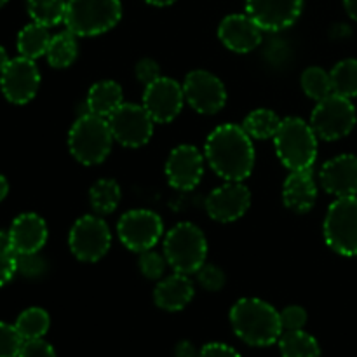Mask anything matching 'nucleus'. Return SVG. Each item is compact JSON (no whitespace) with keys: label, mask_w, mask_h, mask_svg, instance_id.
Wrapping results in <instances>:
<instances>
[{"label":"nucleus","mask_w":357,"mask_h":357,"mask_svg":"<svg viewBox=\"0 0 357 357\" xmlns=\"http://www.w3.org/2000/svg\"><path fill=\"white\" fill-rule=\"evenodd\" d=\"M204 157L209 167L225 181H244L255 167L253 138L243 126L222 124L209 132Z\"/></svg>","instance_id":"f257e3e1"},{"label":"nucleus","mask_w":357,"mask_h":357,"mask_svg":"<svg viewBox=\"0 0 357 357\" xmlns=\"http://www.w3.org/2000/svg\"><path fill=\"white\" fill-rule=\"evenodd\" d=\"M230 324L237 337L253 347H268L282 335L281 316L260 298H241L230 309Z\"/></svg>","instance_id":"f03ea898"},{"label":"nucleus","mask_w":357,"mask_h":357,"mask_svg":"<svg viewBox=\"0 0 357 357\" xmlns=\"http://www.w3.org/2000/svg\"><path fill=\"white\" fill-rule=\"evenodd\" d=\"M278 159L289 171L312 169L317 159V136L312 126L300 117H286L281 121L274 138Z\"/></svg>","instance_id":"7ed1b4c3"},{"label":"nucleus","mask_w":357,"mask_h":357,"mask_svg":"<svg viewBox=\"0 0 357 357\" xmlns=\"http://www.w3.org/2000/svg\"><path fill=\"white\" fill-rule=\"evenodd\" d=\"M110 126L105 117L94 115L91 112L80 115L68 132V149L77 162L84 166L101 164L112 152Z\"/></svg>","instance_id":"20e7f679"},{"label":"nucleus","mask_w":357,"mask_h":357,"mask_svg":"<svg viewBox=\"0 0 357 357\" xmlns=\"http://www.w3.org/2000/svg\"><path fill=\"white\" fill-rule=\"evenodd\" d=\"M121 17V0H66L63 23L77 37H96L110 31Z\"/></svg>","instance_id":"39448f33"},{"label":"nucleus","mask_w":357,"mask_h":357,"mask_svg":"<svg viewBox=\"0 0 357 357\" xmlns=\"http://www.w3.org/2000/svg\"><path fill=\"white\" fill-rule=\"evenodd\" d=\"M167 265L180 274H195L208 257V241L194 223H178L164 237Z\"/></svg>","instance_id":"423d86ee"},{"label":"nucleus","mask_w":357,"mask_h":357,"mask_svg":"<svg viewBox=\"0 0 357 357\" xmlns=\"http://www.w3.org/2000/svg\"><path fill=\"white\" fill-rule=\"evenodd\" d=\"M356 107L349 98L331 93L324 100L317 101L310 115V126L319 139L337 142L345 138L356 128Z\"/></svg>","instance_id":"0eeeda50"},{"label":"nucleus","mask_w":357,"mask_h":357,"mask_svg":"<svg viewBox=\"0 0 357 357\" xmlns=\"http://www.w3.org/2000/svg\"><path fill=\"white\" fill-rule=\"evenodd\" d=\"M324 241L342 257H357V195L338 197L324 218Z\"/></svg>","instance_id":"6e6552de"},{"label":"nucleus","mask_w":357,"mask_h":357,"mask_svg":"<svg viewBox=\"0 0 357 357\" xmlns=\"http://www.w3.org/2000/svg\"><path fill=\"white\" fill-rule=\"evenodd\" d=\"M68 246L79 261H100L112 246L110 227L96 215L82 216L70 229Z\"/></svg>","instance_id":"1a4fd4ad"},{"label":"nucleus","mask_w":357,"mask_h":357,"mask_svg":"<svg viewBox=\"0 0 357 357\" xmlns=\"http://www.w3.org/2000/svg\"><path fill=\"white\" fill-rule=\"evenodd\" d=\"M121 243L135 253L153 250L164 234V223L157 213L150 209H131L124 213L117 223Z\"/></svg>","instance_id":"9d476101"},{"label":"nucleus","mask_w":357,"mask_h":357,"mask_svg":"<svg viewBox=\"0 0 357 357\" xmlns=\"http://www.w3.org/2000/svg\"><path fill=\"white\" fill-rule=\"evenodd\" d=\"M107 121L115 142L128 149L146 145L152 138L155 124L145 107L136 103H122Z\"/></svg>","instance_id":"9b49d317"},{"label":"nucleus","mask_w":357,"mask_h":357,"mask_svg":"<svg viewBox=\"0 0 357 357\" xmlns=\"http://www.w3.org/2000/svg\"><path fill=\"white\" fill-rule=\"evenodd\" d=\"M185 101L197 114L215 115L225 107L227 89L222 80L206 70H194L183 80Z\"/></svg>","instance_id":"f8f14e48"},{"label":"nucleus","mask_w":357,"mask_h":357,"mask_svg":"<svg viewBox=\"0 0 357 357\" xmlns=\"http://www.w3.org/2000/svg\"><path fill=\"white\" fill-rule=\"evenodd\" d=\"M40 87V72L33 59L20 56L7 63L0 73V89L3 96L14 105H26Z\"/></svg>","instance_id":"ddd939ff"},{"label":"nucleus","mask_w":357,"mask_h":357,"mask_svg":"<svg viewBox=\"0 0 357 357\" xmlns=\"http://www.w3.org/2000/svg\"><path fill=\"white\" fill-rule=\"evenodd\" d=\"M185 103L183 86L169 77H159L152 84L145 86L143 107L157 124L173 122L180 115Z\"/></svg>","instance_id":"4468645a"},{"label":"nucleus","mask_w":357,"mask_h":357,"mask_svg":"<svg viewBox=\"0 0 357 357\" xmlns=\"http://www.w3.org/2000/svg\"><path fill=\"white\" fill-rule=\"evenodd\" d=\"M251 206V192L243 181H225L206 199L209 218L218 223L237 222Z\"/></svg>","instance_id":"2eb2a0df"},{"label":"nucleus","mask_w":357,"mask_h":357,"mask_svg":"<svg viewBox=\"0 0 357 357\" xmlns=\"http://www.w3.org/2000/svg\"><path fill=\"white\" fill-rule=\"evenodd\" d=\"M166 178L176 190H194L204 174V157L195 146L180 145L171 150L166 160Z\"/></svg>","instance_id":"dca6fc26"},{"label":"nucleus","mask_w":357,"mask_h":357,"mask_svg":"<svg viewBox=\"0 0 357 357\" xmlns=\"http://www.w3.org/2000/svg\"><path fill=\"white\" fill-rule=\"evenodd\" d=\"M303 0H246V14L264 31L293 26L302 14Z\"/></svg>","instance_id":"f3484780"},{"label":"nucleus","mask_w":357,"mask_h":357,"mask_svg":"<svg viewBox=\"0 0 357 357\" xmlns=\"http://www.w3.org/2000/svg\"><path fill=\"white\" fill-rule=\"evenodd\" d=\"M319 183L335 197L357 195V155L344 153L326 160L319 171Z\"/></svg>","instance_id":"a211bd4d"},{"label":"nucleus","mask_w":357,"mask_h":357,"mask_svg":"<svg viewBox=\"0 0 357 357\" xmlns=\"http://www.w3.org/2000/svg\"><path fill=\"white\" fill-rule=\"evenodd\" d=\"M261 28L248 14H230L218 26V38L237 54L255 51L261 44Z\"/></svg>","instance_id":"6ab92c4d"},{"label":"nucleus","mask_w":357,"mask_h":357,"mask_svg":"<svg viewBox=\"0 0 357 357\" xmlns=\"http://www.w3.org/2000/svg\"><path fill=\"white\" fill-rule=\"evenodd\" d=\"M7 236L16 255L40 253L47 243V225L42 216L35 213H23L14 220Z\"/></svg>","instance_id":"aec40b11"},{"label":"nucleus","mask_w":357,"mask_h":357,"mask_svg":"<svg viewBox=\"0 0 357 357\" xmlns=\"http://www.w3.org/2000/svg\"><path fill=\"white\" fill-rule=\"evenodd\" d=\"M317 185L309 171H291L282 185V202L293 213H309L316 206Z\"/></svg>","instance_id":"412c9836"},{"label":"nucleus","mask_w":357,"mask_h":357,"mask_svg":"<svg viewBox=\"0 0 357 357\" xmlns=\"http://www.w3.org/2000/svg\"><path fill=\"white\" fill-rule=\"evenodd\" d=\"M194 298V284L187 274H174L162 278L153 289V302L166 312L183 310Z\"/></svg>","instance_id":"4be33fe9"},{"label":"nucleus","mask_w":357,"mask_h":357,"mask_svg":"<svg viewBox=\"0 0 357 357\" xmlns=\"http://www.w3.org/2000/svg\"><path fill=\"white\" fill-rule=\"evenodd\" d=\"M122 103H124L122 87L115 80H101V82L91 86L89 93H87L86 108L91 114L108 119Z\"/></svg>","instance_id":"5701e85b"},{"label":"nucleus","mask_w":357,"mask_h":357,"mask_svg":"<svg viewBox=\"0 0 357 357\" xmlns=\"http://www.w3.org/2000/svg\"><path fill=\"white\" fill-rule=\"evenodd\" d=\"M49 42H51L49 28L44 24L30 23L17 33V51L23 58L35 61L40 56H45Z\"/></svg>","instance_id":"b1692460"},{"label":"nucleus","mask_w":357,"mask_h":357,"mask_svg":"<svg viewBox=\"0 0 357 357\" xmlns=\"http://www.w3.org/2000/svg\"><path fill=\"white\" fill-rule=\"evenodd\" d=\"M77 54H79L77 35L66 30L51 37L45 58H47V63L52 68H68L77 59Z\"/></svg>","instance_id":"393cba45"},{"label":"nucleus","mask_w":357,"mask_h":357,"mask_svg":"<svg viewBox=\"0 0 357 357\" xmlns=\"http://www.w3.org/2000/svg\"><path fill=\"white\" fill-rule=\"evenodd\" d=\"M121 187H119L117 181L110 180V178L98 180L89 190L91 208H93L94 213L100 216L114 213L115 209H117V206L121 204Z\"/></svg>","instance_id":"a878e982"},{"label":"nucleus","mask_w":357,"mask_h":357,"mask_svg":"<svg viewBox=\"0 0 357 357\" xmlns=\"http://www.w3.org/2000/svg\"><path fill=\"white\" fill-rule=\"evenodd\" d=\"M282 357H321V347L312 335L303 330L282 331L279 338Z\"/></svg>","instance_id":"bb28decb"},{"label":"nucleus","mask_w":357,"mask_h":357,"mask_svg":"<svg viewBox=\"0 0 357 357\" xmlns=\"http://www.w3.org/2000/svg\"><path fill=\"white\" fill-rule=\"evenodd\" d=\"M281 121L282 119L275 112L268 108H257L250 115H246L243 128L253 139H268L274 138Z\"/></svg>","instance_id":"cd10ccee"},{"label":"nucleus","mask_w":357,"mask_h":357,"mask_svg":"<svg viewBox=\"0 0 357 357\" xmlns=\"http://www.w3.org/2000/svg\"><path fill=\"white\" fill-rule=\"evenodd\" d=\"M14 326L20 331L24 342L38 340V338H42L49 331L51 319H49V314L44 309H40V307H30V309L23 310L17 316Z\"/></svg>","instance_id":"c85d7f7f"},{"label":"nucleus","mask_w":357,"mask_h":357,"mask_svg":"<svg viewBox=\"0 0 357 357\" xmlns=\"http://www.w3.org/2000/svg\"><path fill=\"white\" fill-rule=\"evenodd\" d=\"M26 9L33 23L51 28L65 21L66 0H26Z\"/></svg>","instance_id":"c756f323"},{"label":"nucleus","mask_w":357,"mask_h":357,"mask_svg":"<svg viewBox=\"0 0 357 357\" xmlns=\"http://www.w3.org/2000/svg\"><path fill=\"white\" fill-rule=\"evenodd\" d=\"M330 75L333 93L349 98V100L357 98V59H342L333 66Z\"/></svg>","instance_id":"7c9ffc66"},{"label":"nucleus","mask_w":357,"mask_h":357,"mask_svg":"<svg viewBox=\"0 0 357 357\" xmlns=\"http://www.w3.org/2000/svg\"><path fill=\"white\" fill-rule=\"evenodd\" d=\"M302 89L310 100L321 101L333 93L331 75L321 66H310L302 73Z\"/></svg>","instance_id":"2f4dec72"},{"label":"nucleus","mask_w":357,"mask_h":357,"mask_svg":"<svg viewBox=\"0 0 357 357\" xmlns=\"http://www.w3.org/2000/svg\"><path fill=\"white\" fill-rule=\"evenodd\" d=\"M16 260L17 255L14 248L10 246L9 236L0 232V288L6 286L16 275Z\"/></svg>","instance_id":"473e14b6"},{"label":"nucleus","mask_w":357,"mask_h":357,"mask_svg":"<svg viewBox=\"0 0 357 357\" xmlns=\"http://www.w3.org/2000/svg\"><path fill=\"white\" fill-rule=\"evenodd\" d=\"M166 265H167L166 257L159 255L157 251L146 250L143 251V253H139L138 267L146 279L160 281V279L164 278V272H166Z\"/></svg>","instance_id":"72a5a7b5"},{"label":"nucleus","mask_w":357,"mask_h":357,"mask_svg":"<svg viewBox=\"0 0 357 357\" xmlns=\"http://www.w3.org/2000/svg\"><path fill=\"white\" fill-rule=\"evenodd\" d=\"M23 344L24 340L16 326L0 321V357H17Z\"/></svg>","instance_id":"f704fd0d"},{"label":"nucleus","mask_w":357,"mask_h":357,"mask_svg":"<svg viewBox=\"0 0 357 357\" xmlns=\"http://www.w3.org/2000/svg\"><path fill=\"white\" fill-rule=\"evenodd\" d=\"M16 271L28 279H38L47 272V261L40 257V253L17 255Z\"/></svg>","instance_id":"c9c22d12"},{"label":"nucleus","mask_w":357,"mask_h":357,"mask_svg":"<svg viewBox=\"0 0 357 357\" xmlns=\"http://www.w3.org/2000/svg\"><path fill=\"white\" fill-rule=\"evenodd\" d=\"M199 284L208 291H220L225 286V274L220 267L213 264H204L197 272Z\"/></svg>","instance_id":"e433bc0d"},{"label":"nucleus","mask_w":357,"mask_h":357,"mask_svg":"<svg viewBox=\"0 0 357 357\" xmlns=\"http://www.w3.org/2000/svg\"><path fill=\"white\" fill-rule=\"evenodd\" d=\"M279 316H281V324L284 331L303 330V326L307 324V312L300 305L286 307L284 310L279 312Z\"/></svg>","instance_id":"4c0bfd02"},{"label":"nucleus","mask_w":357,"mask_h":357,"mask_svg":"<svg viewBox=\"0 0 357 357\" xmlns=\"http://www.w3.org/2000/svg\"><path fill=\"white\" fill-rule=\"evenodd\" d=\"M135 73H136V79H138L142 84H145V86H149V84H152L153 80H157L159 77H162L160 75L159 63L152 58L139 59V61L136 63Z\"/></svg>","instance_id":"58836bf2"},{"label":"nucleus","mask_w":357,"mask_h":357,"mask_svg":"<svg viewBox=\"0 0 357 357\" xmlns=\"http://www.w3.org/2000/svg\"><path fill=\"white\" fill-rule=\"evenodd\" d=\"M17 357H56V352L52 349V345H49L47 342L38 338V340L24 342L23 349H21Z\"/></svg>","instance_id":"ea45409f"},{"label":"nucleus","mask_w":357,"mask_h":357,"mask_svg":"<svg viewBox=\"0 0 357 357\" xmlns=\"http://www.w3.org/2000/svg\"><path fill=\"white\" fill-rule=\"evenodd\" d=\"M199 357H241L239 352H236V349H232L230 345L225 344H208L201 349Z\"/></svg>","instance_id":"a19ab883"},{"label":"nucleus","mask_w":357,"mask_h":357,"mask_svg":"<svg viewBox=\"0 0 357 357\" xmlns=\"http://www.w3.org/2000/svg\"><path fill=\"white\" fill-rule=\"evenodd\" d=\"M174 357H199V354L190 342L183 340L176 345V349H174Z\"/></svg>","instance_id":"79ce46f5"},{"label":"nucleus","mask_w":357,"mask_h":357,"mask_svg":"<svg viewBox=\"0 0 357 357\" xmlns=\"http://www.w3.org/2000/svg\"><path fill=\"white\" fill-rule=\"evenodd\" d=\"M344 7L349 16L357 21V0H344Z\"/></svg>","instance_id":"37998d69"},{"label":"nucleus","mask_w":357,"mask_h":357,"mask_svg":"<svg viewBox=\"0 0 357 357\" xmlns=\"http://www.w3.org/2000/svg\"><path fill=\"white\" fill-rule=\"evenodd\" d=\"M7 194H9V181L3 174H0V202L7 197Z\"/></svg>","instance_id":"c03bdc74"},{"label":"nucleus","mask_w":357,"mask_h":357,"mask_svg":"<svg viewBox=\"0 0 357 357\" xmlns=\"http://www.w3.org/2000/svg\"><path fill=\"white\" fill-rule=\"evenodd\" d=\"M9 61H10V59H9V56H7L6 49H3L2 45H0V73L3 72V68H6L7 63H9Z\"/></svg>","instance_id":"a18cd8bd"},{"label":"nucleus","mask_w":357,"mask_h":357,"mask_svg":"<svg viewBox=\"0 0 357 357\" xmlns=\"http://www.w3.org/2000/svg\"><path fill=\"white\" fill-rule=\"evenodd\" d=\"M146 3L150 6H155V7H167V6H173L176 0H145Z\"/></svg>","instance_id":"49530a36"},{"label":"nucleus","mask_w":357,"mask_h":357,"mask_svg":"<svg viewBox=\"0 0 357 357\" xmlns=\"http://www.w3.org/2000/svg\"><path fill=\"white\" fill-rule=\"evenodd\" d=\"M7 2H9V0H0V9H2V7H3V6H6V3H7Z\"/></svg>","instance_id":"de8ad7c7"}]
</instances>
